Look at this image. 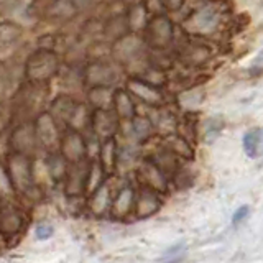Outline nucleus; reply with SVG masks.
Wrapping results in <instances>:
<instances>
[{
  "instance_id": "nucleus-1",
  "label": "nucleus",
  "mask_w": 263,
  "mask_h": 263,
  "mask_svg": "<svg viewBox=\"0 0 263 263\" xmlns=\"http://www.w3.org/2000/svg\"><path fill=\"white\" fill-rule=\"evenodd\" d=\"M48 99L46 82L25 81L16 86L15 92L10 97V114L12 122L23 123L33 122L40 112H43V105Z\"/></svg>"
},
{
  "instance_id": "nucleus-2",
  "label": "nucleus",
  "mask_w": 263,
  "mask_h": 263,
  "mask_svg": "<svg viewBox=\"0 0 263 263\" xmlns=\"http://www.w3.org/2000/svg\"><path fill=\"white\" fill-rule=\"evenodd\" d=\"M61 60L60 54L51 49L38 48L35 49L23 64V74L27 81L48 82L60 71Z\"/></svg>"
},
{
  "instance_id": "nucleus-3",
  "label": "nucleus",
  "mask_w": 263,
  "mask_h": 263,
  "mask_svg": "<svg viewBox=\"0 0 263 263\" xmlns=\"http://www.w3.org/2000/svg\"><path fill=\"white\" fill-rule=\"evenodd\" d=\"M27 13L31 18L45 23H64L78 12L71 0H31Z\"/></svg>"
},
{
  "instance_id": "nucleus-4",
  "label": "nucleus",
  "mask_w": 263,
  "mask_h": 263,
  "mask_svg": "<svg viewBox=\"0 0 263 263\" xmlns=\"http://www.w3.org/2000/svg\"><path fill=\"white\" fill-rule=\"evenodd\" d=\"M224 10H226V4L220 5L219 0H216V2H208L204 7L196 8L194 12L189 13V16L184 20L183 28L187 33H191V35L211 33L219 25Z\"/></svg>"
},
{
  "instance_id": "nucleus-5",
  "label": "nucleus",
  "mask_w": 263,
  "mask_h": 263,
  "mask_svg": "<svg viewBox=\"0 0 263 263\" xmlns=\"http://www.w3.org/2000/svg\"><path fill=\"white\" fill-rule=\"evenodd\" d=\"M143 31V41L150 49H168L175 40V25L164 13L148 18Z\"/></svg>"
},
{
  "instance_id": "nucleus-6",
  "label": "nucleus",
  "mask_w": 263,
  "mask_h": 263,
  "mask_svg": "<svg viewBox=\"0 0 263 263\" xmlns=\"http://www.w3.org/2000/svg\"><path fill=\"white\" fill-rule=\"evenodd\" d=\"M145 53H146V45L138 33L130 31L127 35L114 40L110 45V58L119 66H128L138 63Z\"/></svg>"
},
{
  "instance_id": "nucleus-7",
  "label": "nucleus",
  "mask_w": 263,
  "mask_h": 263,
  "mask_svg": "<svg viewBox=\"0 0 263 263\" xmlns=\"http://www.w3.org/2000/svg\"><path fill=\"white\" fill-rule=\"evenodd\" d=\"M119 64L114 61L105 60H96L90 61L84 69V84L90 86H114L119 81Z\"/></svg>"
},
{
  "instance_id": "nucleus-8",
  "label": "nucleus",
  "mask_w": 263,
  "mask_h": 263,
  "mask_svg": "<svg viewBox=\"0 0 263 263\" xmlns=\"http://www.w3.org/2000/svg\"><path fill=\"white\" fill-rule=\"evenodd\" d=\"M8 176L15 189L27 193L33 187V175H31V161L30 156H25L20 153L8 155Z\"/></svg>"
},
{
  "instance_id": "nucleus-9",
  "label": "nucleus",
  "mask_w": 263,
  "mask_h": 263,
  "mask_svg": "<svg viewBox=\"0 0 263 263\" xmlns=\"http://www.w3.org/2000/svg\"><path fill=\"white\" fill-rule=\"evenodd\" d=\"M33 128H35L38 145L46 148V150H54L56 146H60V130H58V123L49 112H40L33 119Z\"/></svg>"
},
{
  "instance_id": "nucleus-10",
  "label": "nucleus",
  "mask_w": 263,
  "mask_h": 263,
  "mask_svg": "<svg viewBox=\"0 0 263 263\" xmlns=\"http://www.w3.org/2000/svg\"><path fill=\"white\" fill-rule=\"evenodd\" d=\"M10 146L13 153H20L25 156H31L36 152V135L35 128H33V122H23L16 123L10 135Z\"/></svg>"
},
{
  "instance_id": "nucleus-11",
  "label": "nucleus",
  "mask_w": 263,
  "mask_h": 263,
  "mask_svg": "<svg viewBox=\"0 0 263 263\" xmlns=\"http://www.w3.org/2000/svg\"><path fill=\"white\" fill-rule=\"evenodd\" d=\"M125 89L128 90V94L134 97V101H140L145 105L156 107L163 104V94L160 87L148 84V82H145L143 79H140L137 76H130L127 79Z\"/></svg>"
},
{
  "instance_id": "nucleus-12",
  "label": "nucleus",
  "mask_w": 263,
  "mask_h": 263,
  "mask_svg": "<svg viewBox=\"0 0 263 263\" xmlns=\"http://www.w3.org/2000/svg\"><path fill=\"white\" fill-rule=\"evenodd\" d=\"M60 150L61 156L68 163H79L86 156V142L81 132L69 128L60 137Z\"/></svg>"
},
{
  "instance_id": "nucleus-13",
  "label": "nucleus",
  "mask_w": 263,
  "mask_h": 263,
  "mask_svg": "<svg viewBox=\"0 0 263 263\" xmlns=\"http://www.w3.org/2000/svg\"><path fill=\"white\" fill-rule=\"evenodd\" d=\"M89 127L99 138L114 137L119 127V119L110 109H94L89 117Z\"/></svg>"
},
{
  "instance_id": "nucleus-14",
  "label": "nucleus",
  "mask_w": 263,
  "mask_h": 263,
  "mask_svg": "<svg viewBox=\"0 0 263 263\" xmlns=\"http://www.w3.org/2000/svg\"><path fill=\"white\" fill-rule=\"evenodd\" d=\"M23 38V27L12 20L0 22V51H10Z\"/></svg>"
},
{
  "instance_id": "nucleus-15",
  "label": "nucleus",
  "mask_w": 263,
  "mask_h": 263,
  "mask_svg": "<svg viewBox=\"0 0 263 263\" xmlns=\"http://www.w3.org/2000/svg\"><path fill=\"white\" fill-rule=\"evenodd\" d=\"M112 107L119 120H130L135 115V101L127 89H114Z\"/></svg>"
},
{
  "instance_id": "nucleus-16",
  "label": "nucleus",
  "mask_w": 263,
  "mask_h": 263,
  "mask_svg": "<svg viewBox=\"0 0 263 263\" xmlns=\"http://www.w3.org/2000/svg\"><path fill=\"white\" fill-rule=\"evenodd\" d=\"M140 176L145 181L146 187L153 189V191H163L166 187V179H164L163 170L152 160L143 161L142 168H140Z\"/></svg>"
},
{
  "instance_id": "nucleus-17",
  "label": "nucleus",
  "mask_w": 263,
  "mask_h": 263,
  "mask_svg": "<svg viewBox=\"0 0 263 263\" xmlns=\"http://www.w3.org/2000/svg\"><path fill=\"white\" fill-rule=\"evenodd\" d=\"M76 101L74 97L69 94H60L53 99L51 105H49V114L53 115L54 120H60L68 125V122L71 119V115L74 112V107H76Z\"/></svg>"
},
{
  "instance_id": "nucleus-18",
  "label": "nucleus",
  "mask_w": 263,
  "mask_h": 263,
  "mask_svg": "<svg viewBox=\"0 0 263 263\" xmlns=\"http://www.w3.org/2000/svg\"><path fill=\"white\" fill-rule=\"evenodd\" d=\"M16 89V71L8 61H0V104L7 102Z\"/></svg>"
},
{
  "instance_id": "nucleus-19",
  "label": "nucleus",
  "mask_w": 263,
  "mask_h": 263,
  "mask_svg": "<svg viewBox=\"0 0 263 263\" xmlns=\"http://www.w3.org/2000/svg\"><path fill=\"white\" fill-rule=\"evenodd\" d=\"M101 168L104 173L110 175V173L115 170L117 166V161H119V150H117V142H115V137H109V138H104L102 143H101Z\"/></svg>"
},
{
  "instance_id": "nucleus-20",
  "label": "nucleus",
  "mask_w": 263,
  "mask_h": 263,
  "mask_svg": "<svg viewBox=\"0 0 263 263\" xmlns=\"http://www.w3.org/2000/svg\"><path fill=\"white\" fill-rule=\"evenodd\" d=\"M130 33L125 13H114L102 23V35L112 41Z\"/></svg>"
},
{
  "instance_id": "nucleus-21",
  "label": "nucleus",
  "mask_w": 263,
  "mask_h": 263,
  "mask_svg": "<svg viewBox=\"0 0 263 263\" xmlns=\"http://www.w3.org/2000/svg\"><path fill=\"white\" fill-rule=\"evenodd\" d=\"M135 204V209H137V214L140 217H145V216H150L153 214L156 209H158L160 205V201H158V196L150 187H143L142 193L138 194L137 201H134Z\"/></svg>"
},
{
  "instance_id": "nucleus-22",
  "label": "nucleus",
  "mask_w": 263,
  "mask_h": 263,
  "mask_svg": "<svg viewBox=\"0 0 263 263\" xmlns=\"http://www.w3.org/2000/svg\"><path fill=\"white\" fill-rule=\"evenodd\" d=\"M114 89L110 86H90L87 90V101L94 109H110Z\"/></svg>"
},
{
  "instance_id": "nucleus-23",
  "label": "nucleus",
  "mask_w": 263,
  "mask_h": 263,
  "mask_svg": "<svg viewBox=\"0 0 263 263\" xmlns=\"http://www.w3.org/2000/svg\"><path fill=\"white\" fill-rule=\"evenodd\" d=\"M127 16V23H128V30L132 33H138L145 28V25L148 22V12L142 2L132 4L128 5V10L125 12Z\"/></svg>"
},
{
  "instance_id": "nucleus-24",
  "label": "nucleus",
  "mask_w": 263,
  "mask_h": 263,
  "mask_svg": "<svg viewBox=\"0 0 263 263\" xmlns=\"http://www.w3.org/2000/svg\"><path fill=\"white\" fill-rule=\"evenodd\" d=\"M79 163H72L74 166L69 171H66V175H64L66 176V191L69 194H79L82 189L86 187L87 170H81Z\"/></svg>"
},
{
  "instance_id": "nucleus-25",
  "label": "nucleus",
  "mask_w": 263,
  "mask_h": 263,
  "mask_svg": "<svg viewBox=\"0 0 263 263\" xmlns=\"http://www.w3.org/2000/svg\"><path fill=\"white\" fill-rule=\"evenodd\" d=\"M211 56L209 48H205L199 43H189L179 51V58L187 64H201L208 61Z\"/></svg>"
},
{
  "instance_id": "nucleus-26",
  "label": "nucleus",
  "mask_w": 263,
  "mask_h": 263,
  "mask_svg": "<svg viewBox=\"0 0 263 263\" xmlns=\"http://www.w3.org/2000/svg\"><path fill=\"white\" fill-rule=\"evenodd\" d=\"M261 128L260 127H255L250 128L247 134L243 135V150L247 153V156L250 158H258L261 155Z\"/></svg>"
},
{
  "instance_id": "nucleus-27",
  "label": "nucleus",
  "mask_w": 263,
  "mask_h": 263,
  "mask_svg": "<svg viewBox=\"0 0 263 263\" xmlns=\"http://www.w3.org/2000/svg\"><path fill=\"white\" fill-rule=\"evenodd\" d=\"M204 97H205L204 87L196 86V87H191V89H186L184 92H181L178 96V101L181 102V105H184L189 112H193L202 104Z\"/></svg>"
},
{
  "instance_id": "nucleus-28",
  "label": "nucleus",
  "mask_w": 263,
  "mask_h": 263,
  "mask_svg": "<svg viewBox=\"0 0 263 263\" xmlns=\"http://www.w3.org/2000/svg\"><path fill=\"white\" fill-rule=\"evenodd\" d=\"M164 146L166 150L171 152L173 155H178V156H183V158H193V148L189 145V142L186 138L179 137V135H170L166 137V142H164Z\"/></svg>"
},
{
  "instance_id": "nucleus-29",
  "label": "nucleus",
  "mask_w": 263,
  "mask_h": 263,
  "mask_svg": "<svg viewBox=\"0 0 263 263\" xmlns=\"http://www.w3.org/2000/svg\"><path fill=\"white\" fill-rule=\"evenodd\" d=\"M132 125V134H134L138 140H145L148 137H152L153 134V122L146 117V115H138L135 114L130 119Z\"/></svg>"
},
{
  "instance_id": "nucleus-30",
  "label": "nucleus",
  "mask_w": 263,
  "mask_h": 263,
  "mask_svg": "<svg viewBox=\"0 0 263 263\" xmlns=\"http://www.w3.org/2000/svg\"><path fill=\"white\" fill-rule=\"evenodd\" d=\"M89 117H90V114L87 112L86 104L78 102L76 107H74V112H72V115H71V119H69V122H68V127H69V128H74V130H78V132H81L82 128L89 127Z\"/></svg>"
},
{
  "instance_id": "nucleus-31",
  "label": "nucleus",
  "mask_w": 263,
  "mask_h": 263,
  "mask_svg": "<svg viewBox=\"0 0 263 263\" xmlns=\"http://www.w3.org/2000/svg\"><path fill=\"white\" fill-rule=\"evenodd\" d=\"M22 226V219L18 212L12 208H7L0 212V229L5 232H16Z\"/></svg>"
},
{
  "instance_id": "nucleus-32",
  "label": "nucleus",
  "mask_w": 263,
  "mask_h": 263,
  "mask_svg": "<svg viewBox=\"0 0 263 263\" xmlns=\"http://www.w3.org/2000/svg\"><path fill=\"white\" fill-rule=\"evenodd\" d=\"M134 201H135L134 191H132L130 187H123L114 202V212L117 214V216H123V214H127L132 209Z\"/></svg>"
},
{
  "instance_id": "nucleus-33",
  "label": "nucleus",
  "mask_w": 263,
  "mask_h": 263,
  "mask_svg": "<svg viewBox=\"0 0 263 263\" xmlns=\"http://www.w3.org/2000/svg\"><path fill=\"white\" fill-rule=\"evenodd\" d=\"M107 204H109V186L105 183H101L94 191H92V211L96 214H101L105 211Z\"/></svg>"
},
{
  "instance_id": "nucleus-34",
  "label": "nucleus",
  "mask_w": 263,
  "mask_h": 263,
  "mask_svg": "<svg viewBox=\"0 0 263 263\" xmlns=\"http://www.w3.org/2000/svg\"><path fill=\"white\" fill-rule=\"evenodd\" d=\"M224 119L220 117V115H216V117H212L209 119L208 122H205V125H204V140H205V143H212L214 140H216L219 135H220V132L222 128H224Z\"/></svg>"
},
{
  "instance_id": "nucleus-35",
  "label": "nucleus",
  "mask_w": 263,
  "mask_h": 263,
  "mask_svg": "<svg viewBox=\"0 0 263 263\" xmlns=\"http://www.w3.org/2000/svg\"><path fill=\"white\" fill-rule=\"evenodd\" d=\"M48 170L49 173L58 179L66 175V171H68V161H66L61 155L58 153H51L48 158Z\"/></svg>"
},
{
  "instance_id": "nucleus-36",
  "label": "nucleus",
  "mask_w": 263,
  "mask_h": 263,
  "mask_svg": "<svg viewBox=\"0 0 263 263\" xmlns=\"http://www.w3.org/2000/svg\"><path fill=\"white\" fill-rule=\"evenodd\" d=\"M15 193V187L10 181V176H8V171L7 168L4 166L2 163H0V199H10Z\"/></svg>"
},
{
  "instance_id": "nucleus-37",
  "label": "nucleus",
  "mask_w": 263,
  "mask_h": 263,
  "mask_svg": "<svg viewBox=\"0 0 263 263\" xmlns=\"http://www.w3.org/2000/svg\"><path fill=\"white\" fill-rule=\"evenodd\" d=\"M61 40H63L61 35H54V33H49V35L40 36L38 45H40V48H43V49H51V51H56V49L63 45Z\"/></svg>"
},
{
  "instance_id": "nucleus-38",
  "label": "nucleus",
  "mask_w": 263,
  "mask_h": 263,
  "mask_svg": "<svg viewBox=\"0 0 263 263\" xmlns=\"http://www.w3.org/2000/svg\"><path fill=\"white\" fill-rule=\"evenodd\" d=\"M25 4V0H0V15H12Z\"/></svg>"
},
{
  "instance_id": "nucleus-39",
  "label": "nucleus",
  "mask_w": 263,
  "mask_h": 263,
  "mask_svg": "<svg viewBox=\"0 0 263 263\" xmlns=\"http://www.w3.org/2000/svg\"><path fill=\"white\" fill-rule=\"evenodd\" d=\"M76 12H87V10H94L99 5L101 0H71Z\"/></svg>"
},
{
  "instance_id": "nucleus-40",
  "label": "nucleus",
  "mask_w": 263,
  "mask_h": 263,
  "mask_svg": "<svg viewBox=\"0 0 263 263\" xmlns=\"http://www.w3.org/2000/svg\"><path fill=\"white\" fill-rule=\"evenodd\" d=\"M250 216V208L249 205H242V208H238L235 212H234V216H232V224L234 226H238V224H242V222Z\"/></svg>"
},
{
  "instance_id": "nucleus-41",
  "label": "nucleus",
  "mask_w": 263,
  "mask_h": 263,
  "mask_svg": "<svg viewBox=\"0 0 263 263\" xmlns=\"http://www.w3.org/2000/svg\"><path fill=\"white\" fill-rule=\"evenodd\" d=\"M51 235H53V227L49 224H40L36 227V237L41 238V240H48Z\"/></svg>"
},
{
  "instance_id": "nucleus-42",
  "label": "nucleus",
  "mask_w": 263,
  "mask_h": 263,
  "mask_svg": "<svg viewBox=\"0 0 263 263\" xmlns=\"http://www.w3.org/2000/svg\"><path fill=\"white\" fill-rule=\"evenodd\" d=\"M184 247H186L184 242H178L175 247H171V249L166 250V253L163 255V258H173V260H176L175 257H176V255H179V253H183Z\"/></svg>"
},
{
  "instance_id": "nucleus-43",
  "label": "nucleus",
  "mask_w": 263,
  "mask_h": 263,
  "mask_svg": "<svg viewBox=\"0 0 263 263\" xmlns=\"http://www.w3.org/2000/svg\"><path fill=\"white\" fill-rule=\"evenodd\" d=\"M161 4L164 7V10L178 12V10H181V7L184 5V0H161Z\"/></svg>"
},
{
  "instance_id": "nucleus-44",
  "label": "nucleus",
  "mask_w": 263,
  "mask_h": 263,
  "mask_svg": "<svg viewBox=\"0 0 263 263\" xmlns=\"http://www.w3.org/2000/svg\"><path fill=\"white\" fill-rule=\"evenodd\" d=\"M4 130V119H2V115H0V132Z\"/></svg>"
},
{
  "instance_id": "nucleus-45",
  "label": "nucleus",
  "mask_w": 263,
  "mask_h": 263,
  "mask_svg": "<svg viewBox=\"0 0 263 263\" xmlns=\"http://www.w3.org/2000/svg\"><path fill=\"white\" fill-rule=\"evenodd\" d=\"M179 260H181V258H176V260H173V261H168V263H179Z\"/></svg>"
}]
</instances>
